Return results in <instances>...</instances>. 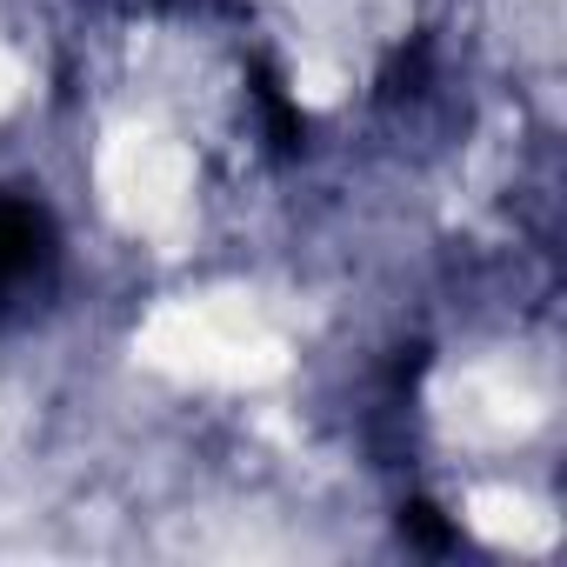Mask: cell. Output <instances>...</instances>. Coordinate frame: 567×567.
I'll list each match as a JSON object with an SVG mask.
<instances>
[{
  "instance_id": "obj_1",
  "label": "cell",
  "mask_w": 567,
  "mask_h": 567,
  "mask_svg": "<svg viewBox=\"0 0 567 567\" xmlns=\"http://www.w3.org/2000/svg\"><path fill=\"white\" fill-rule=\"evenodd\" d=\"M54 260V227L34 200L21 194H0V301H14L21 288H34V280L48 274Z\"/></svg>"
},
{
  "instance_id": "obj_2",
  "label": "cell",
  "mask_w": 567,
  "mask_h": 567,
  "mask_svg": "<svg viewBox=\"0 0 567 567\" xmlns=\"http://www.w3.org/2000/svg\"><path fill=\"white\" fill-rule=\"evenodd\" d=\"M401 527H408V534H414L421 547H454V527H447V520H441V514H434L427 501H414V507L401 514Z\"/></svg>"
}]
</instances>
